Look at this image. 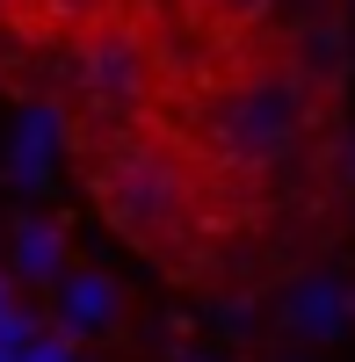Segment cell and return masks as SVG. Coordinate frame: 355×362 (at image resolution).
Returning a JSON list of instances; mask_svg holds the SVG:
<instances>
[{"mask_svg":"<svg viewBox=\"0 0 355 362\" xmlns=\"http://www.w3.org/2000/svg\"><path fill=\"white\" fill-rule=\"evenodd\" d=\"M95 203L124 239H138L153 254H167L196 225V181H189L182 153H167L153 138H131V131H116L95 153Z\"/></svg>","mask_w":355,"mask_h":362,"instance_id":"obj_1","label":"cell"},{"mask_svg":"<svg viewBox=\"0 0 355 362\" xmlns=\"http://www.w3.org/2000/svg\"><path fill=\"white\" fill-rule=\"evenodd\" d=\"M312 131V80L305 73H254L240 87H225L203 116L211 153L240 174H269L305 145Z\"/></svg>","mask_w":355,"mask_h":362,"instance_id":"obj_2","label":"cell"},{"mask_svg":"<svg viewBox=\"0 0 355 362\" xmlns=\"http://www.w3.org/2000/svg\"><path fill=\"white\" fill-rule=\"evenodd\" d=\"M73 95L87 116H102V124H138V109L153 102V44L138 37V29L124 22H102V29H87V37L73 44Z\"/></svg>","mask_w":355,"mask_h":362,"instance_id":"obj_3","label":"cell"},{"mask_svg":"<svg viewBox=\"0 0 355 362\" xmlns=\"http://www.w3.org/2000/svg\"><path fill=\"white\" fill-rule=\"evenodd\" d=\"M276 326L290 341H341L348 326H355V297H348V283L334 276V268H312V276H298L283 297H276Z\"/></svg>","mask_w":355,"mask_h":362,"instance_id":"obj_4","label":"cell"},{"mask_svg":"<svg viewBox=\"0 0 355 362\" xmlns=\"http://www.w3.org/2000/svg\"><path fill=\"white\" fill-rule=\"evenodd\" d=\"M116 319H124V290H116L102 268H66L58 276V290H51V334L58 341H102V334H116Z\"/></svg>","mask_w":355,"mask_h":362,"instance_id":"obj_5","label":"cell"},{"mask_svg":"<svg viewBox=\"0 0 355 362\" xmlns=\"http://www.w3.org/2000/svg\"><path fill=\"white\" fill-rule=\"evenodd\" d=\"M58 145H66V116H58V102H29L22 124H15V145H8V181H15V189H44Z\"/></svg>","mask_w":355,"mask_h":362,"instance_id":"obj_6","label":"cell"},{"mask_svg":"<svg viewBox=\"0 0 355 362\" xmlns=\"http://www.w3.org/2000/svg\"><path fill=\"white\" fill-rule=\"evenodd\" d=\"M58 276H66V232L51 218H15V232H8V283L58 290Z\"/></svg>","mask_w":355,"mask_h":362,"instance_id":"obj_7","label":"cell"},{"mask_svg":"<svg viewBox=\"0 0 355 362\" xmlns=\"http://www.w3.org/2000/svg\"><path fill=\"white\" fill-rule=\"evenodd\" d=\"M37 8L51 15V29H73V37H87V29H102L116 0H37Z\"/></svg>","mask_w":355,"mask_h":362,"instance_id":"obj_8","label":"cell"},{"mask_svg":"<svg viewBox=\"0 0 355 362\" xmlns=\"http://www.w3.org/2000/svg\"><path fill=\"white\" fill-rule=\"evenodd\" d=\"M37 334H44V319L29 312V305H0V348H8V355H22Z\"/></svg>","mask_w":355,"mask_h":362,"instance_id":"obj_9","label":"cell"},{"mask_svg":"<svg viewBox=\"0 0 355 362\" xmlns=\"http://www.w3.org/2000/svg\"><path fill=\"white\" fill-rule=\"evenodd\" d=\"M218 22H232V29H254V22H269L276 15V0H203Z\"/></svg>","mask_w":355,"mask_h":362,"instance_id":"obj_10","label":"cell"},{"mask_svg":"<svg viewBox=\"0 0 355 362\" xmlns=\"http://www.w3.org/2000/svg\"><path fill=\"white\" fill-rule=\"evenodd\" d=\"M218 326H225L232 341H247V326H254V297H225V305H218Z\"/></svg>","mask_w":355,"mask_h":362,"instance_id":"obj_11","label":"cell"},{"mask_svg":"<svg viewBox=\"0 0 355 362\" xmlns=\"http://www.w3.org/2000/svg\"><path fill=\"white\" fill-rule=\"evenodd\" d=\"M15 362H73V341H58V334H37Z\"/></svg>","mask_w":355,"mask_h":362,"instance_id":"obj_12","label":"cell"},{"mask_svg":"<svg viewBox=\"0 0 355 362\" xmlns=\"http://www.w3.org/2000/svg\"><path fill=\"white\" fill-rule=\"evenodd\" d=\"M261 362H312V355H298V348H276V355H261Z\"/></svg>","mask_w":355,"mask_h":362,"instance_id":"obj_13","label":"cell"},{"mask_svg":"<svg viewBox=\"0 0 355 362\" xmlns=\"http://www.w3.org/2000/svg\"><path fill=\"white\" fill-rule=\"evenodd\" d=\"M174 362H218V355H203V348H182V355H174Z\"/></svg>","mask_w":355,"mask_h":362,"instance_id":"obj_14","label":"cell"},{"mask_svg":"<svg viewBox=\"0 0 355 362\" xmlns=\"http://www.w3.org/2000/svg\"><path fill=\"white\" fill-rule=\"evenodd\" d=\"M0 305H15V283H8V268H0Z\"/></svg>","mask_w":355,"mask_h":362,"instance_id":"obj_15","label":"cell"},{"mask_svg":"<svg viewBox=\"0 0 355 362\" xmlns=\"http://www.w3.org/2000/svg\"><path fill=\"white\" fill-rule=\"evenodd\" d=\"M0 362H15V355H8V348H0Z\"/></svg>","mask_w":355,"mask_h":362,"instance_id":"obj_16","label":"cell"},{"mask_svg":"<svg viewBox=\"0 0 355 362\" xmlns=\"http://www.w3.org/2000/svg\"><path fill=\"white\" fill-rule=\"evenodd\" d=\"M348 174H355V160H348Z\"/></svg>","mask_w":355,"mask_h":362,"instance_id":"obj_17","label":"cell"},{"mask_svg":"<svg viewBox=\"0 0 355 362\" xmlns=\"http://www.w3.org/2000/svg\"><path fill=\"white\" fill-rule=\"evenodd\" d=\"M348 297H355V290H348Z\"/></svg>","mask_w":355,"mask_h":362,"instance_id":"obj_18","label":"cell"}]
</instances>
